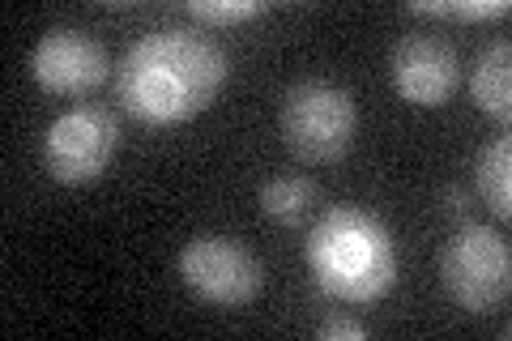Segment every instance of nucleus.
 Returning <instances> with one entry per match:
<instances>
[{"instance_id": "f257e3e1", "label": "nucleus", "mask_w": 512, "mask_h": 341, "mask_svg": "<svg viewBox=\"0 0 512 341\" xmlns=\"http://www.w3.org/2000/svg\"><path fill=\"white\" fill-rule=\"evenodd\" d=\"M227 52L197 26H158L141 35L120 64V103L146 124H184L218 99Z\"/></svg>"}, {"instance_id": "f03ea898", "label": "nucleus", "mask_w": 512, "mask_h": 341, "mask_svg": "<svg viewBox=\"0 0 512 341\" xmlns=\"http://www.w3.org/2000/svg\"><path fill=\"white\" fill-rule=\"evenodd\" d=\"M308 269L338 303H380L397 286V243L376 214L333 205L308 235Z\"/></svg>"}, {"instance_id": "7ed1b4c3", "label": "nucleus", "mask_w": 512, "mask_h": 341, "mask_svg": "<svg viewBox=\"0 0 512 341\" xmlns=\"http://www.w3.org/2000/svg\"><path fill=\"white\" fill-rule=\"evenodd\" d=\"M282 141L303 162H338L346 158L359 128V107L342 86L329 81H299L286 90L282 111Z\"/></svg>"}, {"instance_id": "20e7f679", "label": "nucleus", "mask_w": 512, "mask_h": 341, "mask_svg": "<svg viewBox=\"0 0 512 341\" xmlns=\"http://www.w3.org/2000/svg\"><path fill=\"white\" fill-rule=\"evenodd\" d=\"M440 282L448 299L466 312L483 316L495 312L512 290V252L508 239L495 226H461L444 243L440 256Z\"/></svg>"}, {"instance_id": "39448f33", "label": "nucleus", "mask_w": 512, "mask_h": 341, "mask_svg": "<svg viewBox=\"0 0 512 341\" xmlns=\"http://www.w3.org/2000/svg\"><path fill=\"white\" fill-rule=\"evenodd\" d=\"M120 150V124L103 107H73L52 120L43 137V162L56 184H94Z\"/></svg>"}, {"instance_id": "423d86ee", "label": "nucleus", "mask_w": 512, "mask_h": 341, "mask_svg": "<svg viewBox=\"0 0 512 341\" xmlns=\"http://www.w3.org/2000/svg\"><path fill=\"white\" fill-rule=\"evenodd\" d=\"M180 278L201 303L244 307L261 295L265 269L244 243H235L227 235H197L180 252Z\"/></svg>"}, {"instance_id": "0eeeda50", "label": "nucleus", "mask_w": 512, "mask_h": 341, "mask_svg": "<svg viewBox=\"0 0 512 341\" xmlns=\"http://www.w3.org/2000/svg\"><path fill=\"white\" fill-rule=\"evenodd\" d=\"M107 47L86 35L77 26H56L39 39L35 56H30V73L47 94H60V99H77L94 86H103L107 77Z\"/></svg>"}, {"instance_id": "6e6552de", "label": "nucleus", "mask_w": 512, "mask_h": 341, "mask_svg": "<svg viewBox=\"0 0 512 341\" xmlns=\"http://www.w3.org/2000/svg\"><path fill=\"white\" fill-rule=\"evenodd\" d=\"M393 90L414 107H444L461 86V60L436 35H406L389 56Z\"/></svg>"}, {"instance_id": "1a4fd4ad", "label": "nucleus", "mask_w": 512, "mask_h": 341, "mask_svg": "<svg viewBox=\"0 0 512 341\" xmlns=\"http://www.w3.org/2000/svg\"><path fill=\"white\" fill-rule=\"evenodd\" d=\"M470 99L495 120L512 116V43H491L470 69Z\"/></svg>"}, {"instance_id": "9d476101", "label": "nucleus", "mask_w": 512, "mask_h": 341, "mask_svg": "<svg viewBox=\"0 0 512 341\" xmlns=\"http://www.w3.org/2000/svg\"><path fill=\"white\" fill-rule=\"evenodd\" d=\"M474 184L483 192V201L495 209V218H512V145L508 137H495L478 150L474 162Z\"/></svg>"}, {"instance_id": "9b49d317", "label": "nucleus", "mask_w": 512, "mask_h": 341, "mask_svg": "<svg viewBox=\"0 0 512 341\" xmlns=\"http://www.w3.org/2000/svg\"><path fill=\"white\" fill-rule=\"evenodd\" d=\"M312 205V184L308 180H299V175H278V180H269L261 188V209L274 222H299L303 218V209Z\"/></svg>"}, {"instance_id": "f8f14e48", "label": "nucleus", "mask_w": 512, "mask_h": 341, "mask_svg": "<svg viewBox=\"0 0 512 341\" xmlns=\"http://www.w3.org/2000/svg\"><path fill=\"white\" fill-rule=\"evenodd\" d=\"M265 13V0H197L192 18L201 22H218V26H235V22H252Z\"/></svg>"}, {"instance_id": "ddd939ff", "label": "nucleus", "mask_w": 512, "mask_h": 341, "mask_svg": "<svg viewBox=\"0 0 512 341\" xmlns=\"http://www.w3.org/2000/svg\"><path fill=\"white\" fill-rule=\"evenodd\" d=\"M504 13H508V0H457L453 5V18H466V22L504 18Z\"/></svg>"}, {"instance_id": "4468645a", "label": "nucleus", "mask_w": 512, "mask_h": 341, "mask_svg": "<svg viewBox=\"0 0 512 341\" xmlns=\"http://www.w3.org/2000/svg\"><path fill=\"white\" fill-rule=\"evenodd\" d=\"M316 337H320V341H363V337H367V329H363L359 320H342V316H333V320L320 324Z\"/></svg>"}, {"instance_id": "2eb2a0df", "label": "nucleus", "mask_w": 512, "mask_h": 341, "mask_svg": "<svg viewBox=\"0 0 512 341\" xmlns=\"http://www.w3.org/2000/svg\"><path fill=\"white\" fill-rule=\"evenodd\" d=\"M410 13H431V18H453V5H448V0H414Z\"/></svg>"}]
</instances>
